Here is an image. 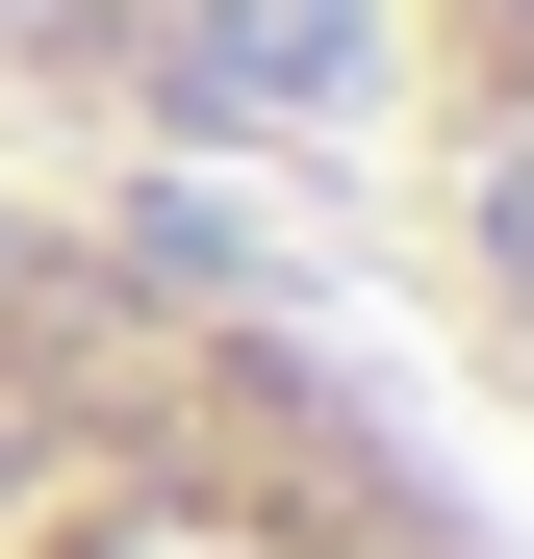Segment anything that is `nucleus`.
I'll list each match as a JSON object with an SVG mask.
<instances>
[{"label":"nucleus","mask_w":534,"mask_h":559,"mask_svg":"<svg viewBox=\"0 0 534 559\" xmlns=\"http://www.w3.org/2000/svg\"><path fill=\"white\" fill-rule=\"evenodd\" d=\"M0 559H534V484L382 306L153 178L0 153Z\"/></svg>","instance_id":"1"},{"label":"nucleus","mask_w":534,"mask_h":559,"mask_svg":"<svg viewBox=\"0 0 534 559\" xmlns=\"http://www.w3.org/2000/svg\"><path fill=\"white\" fill-rule=\"evenodd\" d=\"M382 331L534 484V0H382Z\"/></svg>","instance_id":"2"}]
</instances>
